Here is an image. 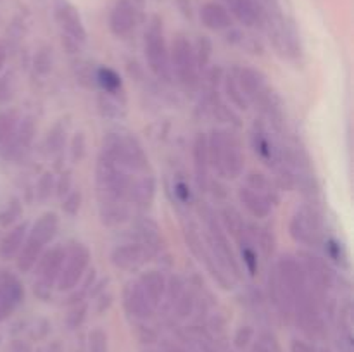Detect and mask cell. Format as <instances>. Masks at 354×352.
I'll return each instance as SVG.
<instances>
[{"instance_id":"cell-1","label":"cell","mask_w":354,"mask_h":352,"mask_svg":"<svg viewBox=\"0 0 354 352\" xmlns=\"http://www.w3.org/2000/svg\"><path fill=\"white\" fill-rule=\"evenodd\" d=\"M95 179L100 207L123 206L124 200L130 197L133 179L128 175V168L114 152L104 147L97 161Z\"/></svg>"},{"instance_id":"cell-2","label":"cell","mask_w":354,"mask_h":352,"mask_svg":"<svg viewBox=\"0 0 354 352\" xmlns=\"http://www.w3.org/2000/svg\"><path fill=\"white\" fill-rule=\"evenodd\" d=\"M207 141V159L223 178H237L244 171V150L239 137L227 130H213Z\"/></svg>"},{"instance_id":"cell-3","label":"cell","mask_w":354,"mask_h":352,"mask_svg":"<svg viewBox=\"0 0 354 352\" xmlns=\"http://www.w3.org/2000/svg\"><path fill=\"white\" fill-rule=\"evenodd\" d=\"M57 228L59 217L55 213H45L33 224V228L28 233L26 240H24L23 247H21L19 254H17V268H19V271H31V268L40 261L45 245L55 237Z\"/></svg>"},{"instance_id":"cell-4","label":"cell","mask_w":354,"mask_h":352,"mask_svg":"<svg viewBox=\"0 0 354 352\" xmlns=\"http://www.w3.org/2000/svg\"><path fill=\"white\" fill-rule=\"evenodd\" d=\"M171 71L176 72L180 83L190 90H196L199 86V66H197L196 54H194V45L189 38L183 35H176L171 45Z\"/></svg>"},{"instance_id":"cell-5","label":"cell","mask_w":354,"mask_h":352,"mask_svg":"<svg viewBox=\"0 0 354 352\" xmlns=\"http://www.w3.org/2000/svg\"><path fill=\"white\" fill-rule=\"evenodd\" d=\"M145 59L158 78L168 81L171 78V62H169V50L162 35V24L158 17H154L145 33Z\"/></svg>"},{"instance_id":"cell-6","label":"cell","mask_w":354,"mask_h":352,"mask_svg":"<svg viewBox=\"0 0 354 352\" xmlns=\"http://www.w3.org/2000/svg\"><path fill=\"white\" fill-rule=\"evenodd\" d=\"M203 217L207 224V244H209L214 257L218 259V264L223 266V268L227 269V271H230L234 276H241V264H239L237 257H235L234 251H232L230 242H228L227 233H225L220 221L216 219L213 211L207 209V207L206 211H204ZM216 259H214V261H216Z\"/></svg>"},{"instance_id":"cell-7","label":"cell","mask_w":354,"mask_h":352,"mask_svg":"<svg viewBox=\"0 0 354 352\" xmlns=\"http://www.w3.org/2000/svg\"><path fill=\"white\" fill-rule=\"evenodd\" d=\"M90 262V251L83 244H75L66 248L64 261H62L61 273L57 276L59 290H71L82 282Z\"/></svg>"},{"instance_id":"cell-8","label":"cell","mask_w":354,"mask_h":352,"mask_svg":"<svg viewBox=\"0 0 354 352\" xmlns=\"http://www.w3.org/2000/svg\"><path fill=\"white\" fill-rule=\"evenodd\" d=\"M289 230L294 240L308 247H315L322 242V219L310 207H303L294 214Z\"/></svg>"},{"instance_id":"cell-9","label":"cell","mask_w":354,"mask_h":352,"mask_svg":"<svg viewBox=\"0 0 354 352\" xmlns=\"http://www.w3.org/2000/svg\"><path fill=\"white\" fill-rule=\"evenodd\" d=\"M24 289L16 276L3 273L0 275V321L7 320L23 302Z\"/></svg>"},{"instance_id":"cell-10","label":"cell","mask_w":354,"mask_h":352,"mask_svg":"<svg viewBox=\"0 0 354 352\" xmlns=\"http://www.w3.org/2000/svg\"><path fill=\"white\" fill-rule=\"evenodd\" d=\"M123 306L130 316L137 320H147L154 313V307L149 302L147 295L138 282H128L123 289Z\"/></svg>"},{"instance_id":"cell-11","label":"cell","mask_w":354,"mask_h":352,"mask_svg":"<svg viewBox=\"0 0 354 352\" xmlns=\"http://www.w3.org/2000/svg\"><path fill=\"white\" fill-rule=\"evenodd\" d=\"M149 259V251L142 244H124L111 252V261L123 271H137Z\"/></svg>"},{"instance_id":"cell-12","label":"cell","mask_w":354,"mask_h":352,"mask_svg":"<svg viewBox=\"0 0 354 352\" xmlns=\"http://www.w3.org/2000/svg\"><path fill=\"white\" fill-rule=\"evenodd\" d=\"M137 24V10L131 0H118L109 16V28L116 37L124 38Z\"/></svg>"},{"instance_id":"cell-13","label":"cell","mask_w":354,"mask_h":352,"mask_svg":"<svg viewBox=\"0 0 354 352\" xmlns=\"http://www.w3.org/2000/svg\"><path fill=\"white\" fill-rule=\"evenodd\" d=\"M252 147H254L256 154L259 155L263 162L270 168H279L280 164L286 166L289 157L286 155L283 148H280L272 138L268 137V133H265L263 130H258L252 133Z\"/></svg>"},{"instance_id":"cell-14","label":"cell","mask_w":354,"mask_h":352,"mask_svg":"<svg viewBox=\"0 0 354 352\" xmlns=\"http://www.w3.org/2000/svg\"><path fill=\"white\" fill-rule=\"evenodd\" d=\"M55 19H57L59 26L76 41H83L86 38L85 26H83L82 19H80V14L76 12V9L69 3H59L57 9H55Z\"/></svg>"},{"instance_id":"cell-15","label":"cell","mask_w":354,"mask_h":352,"mask_svg":"<svg viewBox=\"0 0 354 352\" xmlns=\"http://www.w3.org/2000/svg\"><path fill=\"white\" fill-rule=\"evenodd\" d=\"M66 248L64 247H54L44 255L40 261V269H38V278L44 286H52V283L57 282V276L61 273L62 261H64Z\"/></svg>"},{"instance_id":"cell-16","label":"cell","mask_w":354,"mask_h":352,"mask_svg":"<svg viewBox=\"0 0 354 352\" xmlns=\"http://www.w3.org/2000/svg\"><path fill=\"white\" fill-rule=\"evenodd\" d=\"M230 16L237 17L245 26H256L261 21V10L256 0H223Z\"/></svg>"},{"instance_id":"cell-17","label":"cell","mask_w":354,"mask_h":352,"mask_svg":"<svg viewBox=\"0 0 354 352\" xmlns=\"http://www.w3.org/2000/svg\"><path fill=\"white\" fill-rule=\"evenodd\" d=\"M201 21L206 28L214 31H223L232 26V16L223 3L207 2L201 9Z\"/></svg>"},{"instance_id":"cell-18","label":"cell","mask_w":354,"mask_h":352,"mask_svg":"<svg viewBox=\"0 0 354 352\" xmlns=\"http://www.w3.org/2000/svg\"><path fill=\"white\" fill-rule=\"evenodd\" d=\"M239 199H241L242 206L248 209V213L251 216L258 217V219L268 217L270 213H272V202L265 195L252 190L251 186H242L239 190Z\"/></svg>"},{"instance_id":"cell-19","label":"cell","mask_w":354,"mask_h":352,"mask_svg":"<svg viewBox=\"0 0 354 352\" xmlns=\"http://www.w3.org/2000/svg\"><path fill=\"white\" fill-rule=\"evenodd\" d=\"M137 282L140 283L142 290H144L145 295H147L149 302H151L152 307L156 309V307L161 304L162 297H165L166 293V289H168V285H166V278L162 276V273L147 271L144 273Z\"/></svg>"},{"instance_id":"cell-20","label":"cell","mask_w":354,"mask_h":352,"mask_svg":"<svg viewBox=\"0 0 354 352\" xmlns=\"http://www.w3.org/2000/svg\"><path fill=\"white\" fill-rule=\"evenodd\" d=\"M207 164H209V159H207V141L206 137L199 133L196 137V141H194V166H196L197 183H199L201 188H206L207 185Z\"/></svg>"},{"instance_id":"cell-21","label":"cell","mask_w":354,"mask_h":352,"mask_svg":"<svg viewBox=\"0 0 354 352\" xmlns=\"http://www.w3.org/2000/svg\"><path fill=\"white\" fill-rule=\"evenodd\" d=\"M24 237H26V224H17L16 228L9 231L0 242V257L2 259H12L14 255L19 254L21 247L24 244Z\"/></svg>"},{"instance_id":"cell-22","label":"cell","mask_w":354,"mask_h":352,"mask_svg":"<svg viewBox=\"0 0 354 352\" xmlns=\"http://www.w3.org/2000/svg\"><path fill=\"white\" fill-rule=\"evenodd\" d=\"M154 178L152 176H145L140 182L131 183L130 188V199L133 200L135 206L138 207H149L152 199H154Z\"/></svg>"},{"instance_id":"cell-23","label":"cell","mask_w":354,"mask_h":352,"mask_svg":"<svg viewBox=\"0 0 354 352\" xmlns=\"http://www.w3.org/2000/svg\"><path fill=\"white\" fill-rule=\"evenodd\" d=\"M138 235L142 238V245H144L147 251H158L161 247V235H159V228L154 221L144 219L142 223H138L137 226Z\"/></svg>"},{"instance_id":"cell-24","label":"cell","mask_w":354,"mask_h":352,"mask_svg":"<svg viewBox=\"0 0 354 352\" xmlns=\"http://www.w3.org/2000/svg\"><path fill=\"white\" fill-rule=\"evenodd\" d=\"M17 130V114L14 110L0 113V144H9Z\"/></svg>"},{"instance_id":"cell-25","label":"cell","mask_w":354,"mask_h":352,"mask_svg":"<svg viewBox=\"0 0 354 352\" xmlns=\"http://www.w3.org/2000/svg\"><path fill=\"white\" fill-rule=\"evenodd\" d=\"M97 79H99L100 86L104 90H107L109 93L116 95L121 90V78L118 76V72L111 68H100L97 71Z\"/></svg>"},{"instance_id":"cell-26","label":"cell","mask_w":354,"mask_h":352,"mask_svg":"<svg viewBox=\"0 0 354 352\" xmlns=\"http://www.w3.org/2000/svg\"><path fill=\"white\" fill-rule=\"evenodd\" d=\"M225 90H227L228 99H230L232 102L239 107V109H248V99H245L244 93H242L241 86H239L235 76L228 75L227 78H225Z\"/></svg>"},{"instance_id":"cell-27","label":"cell","mask_w":354,"mask_h":352,"mask_svg":"<svg viewBox=\"0 0 354 352\" xmlns=\"http://www.w3.org/2000/svg\"><path fill=\"white\" fill-rule=\"evenodd\" d=\"M252 352H282V349H280L275 335L270 333V331H263V333L258 335V340H256Z\"/></svg>"},{"instance_id":"cell-28","label":"cell","mask_w":354,"mask_h":352,"mask_svg":"<svg viewBox=\"0 0 354 352\" xmlns=\"http://www.w3.org/2000/svg\"><path fill=\"white\" fill-rule=\"evenodd\" d=\"M211 50H213V47H211L209 38L199 37L197 45L194 47V54H196V61H197V66H199V69L206 68V64L211 59Z\"/></svg>"},{"instance_id":"cell-29","label":"cell","mask_w":354,"mask_h":352,"mask_svg":"<svg viewBox=\"0 0 354 352\" xmlns=\"http://www.w3.org/2000/svg\"><path fill=\"white\" fill-rule=\"evenodd\" d=\"M90 352H107V333L102 328H95L88 335Z\"/></svg>"},{"instance_id":"cell-30","label":"cell","mask_w":354,"mask_h":352,"mask_svg":"<svg viewBox=\"0 0 354 352\" xmlns=\"http://www.w3.org/2000/svg\"><path fill=\"white\" fill-rule=\"evenodd\" d=\"M64 135H66V130L61 126V124H55V126L48 131V137H47L48 152L61 150V147L64 145Z\"/></svg>"},{"instance_id":"cell-31","label":"cell","mask_w":354,"mask_h":352,"mask_svg":"<svg viewBox=\"0 0 354 352\" xmlns=\"http://www.w3.org/2000/svg\"><path fill=\"white\" fill-rule=\"evenodd\" d=\"M80 207H82V192L75 190V192L68 193L64 199V204H62L64 213L69 214V216H75V214H78Z\"/></svg>"},{"instance_id":"cell-32","label":"cell","mask_w":354,"mask_h":352,"mask_svg":"<svg viewBox=\"0 0 354 352\" xmlns=\"http://www.w3.org/2000/svg\"><path fill=\"white\" fill-rule=\"evenodd\" d=\"M252 337H254V330H252V326H241L237 330V333H235V347L237 349H245L249 345V342L252 340Z\"/></svg>"},{"instance_id":"cell-33","label":"cell","mask_w":354,"mask_h":352,"mask_svg":"<svg viewBox=\"0 0 354 352\" xmlns=\"http://www.w3.org/2000/svg\"><path fill=\"white\" fill-rule=\"evenodd\" d=\"M14 92V81H12V76L6 75L0 78V104H6L9 102L10 97H12Z\"/></svg>"},{"instance_id":"cell-34","label":"cell","mask_w":354,"mask_h":352,"mask_svg":"<svg viewBox=\"0 0 354 352\" xmlns=\"http://www.w3.org/2000/svg\"><path fill=\"white\" fill-rule=\"evenodd\" d=\"M35 69L41 75H47L52 69V55L47 50H41L35 59Z\"/></svg>"},{"instance_id":"cell-35","label":"cell","mask_w":354,"mask_h":352,"mask_svg":"<svg viewBox=\"0 0 354 352\" xmlns=\"http://www.w3.org/2000/svg\"><path fill=\"white\" fill-rule=\"evenodd\" d=\"M52 188H54V178H52L50 173H45L40 182H38V197L45 200L52 193Z\"/></svg>"},{"instance_id":"cell-36","label":"cell","mask_w":354,"mask_h":352,"mask_svg":"<svg viewBox=\"0 0 354 352\" xmlns=\"http://www.w3.org/2000/svg\"><path fill=\"white\" fill-rule=\"evenodd\" d=\"M176 311L182 317H187L194 311V299L190 293H183L178 300V306H176Z\"/></svg>"},{"instance_id":"cell-37","label":"cell","mask_w":354,"mask_h":352,"mask_svg":"<svg viewBox=\"0 0 354 352\" xmlns=\"http://www.w3.org/2000/svg\"><path fill=\"white\" fill-rule=\"evenodd\" d=\"M83 320H85V307H83V306H76L75 309H73L71 313H69V316H68L69 328L80 326V324L83 323Z\"/></svg>"},{"instance_id":"cell-38","label":"cell","mask_w":354,"mask_h":352,"mask_svg":"<svg viewBox=\"0 0 354 352\" xmlns=\"http://www.w3.org/2000/svg\"><path fill=\"white\" fill-rule=\"evenodd\" d=\"M83 154H85V137H83V133H78L75 137V147H73V157L76 159H82Z\"/></svg>"},{"instance_id":"cell-39","label":"cell","mask_w":354,"mask_h":352,"mask_svg":"<svg viewBox=\"0 0 354 352\" xmlns=\"http://www.w3.org/2000/svg\"><path fill=\"white\" fill-rule=\"evenodd\" d=\"M290 352H317V351H315L308 342L296 338V340H292V344H290Z\"/></svg>"},{"instance_id":"cell-40","label":"cell","mask_w":354,"mask_h":352,"mask_svg":"<svg viewBox=\"0 0 354 352\" xmlns=\"http://www.w3.org/2000/svg\"><path fill=\"white\" fill-rule=\"evenodd\" d=\"M10 351L12 352H31V347L23 340H16L10 345Z\"/></svg>"},{"instance_id":"cell-41","label":"cell","mask_w":354,"mask_h":352,"mask_svg":"<svg viewBox=\"0 0 354 352\" xmlns=\"http://www.w3.org/2000/svg\"><path fill=\"white\" fill-rule=\"evenodd\" d=\"M176 193H178V197L182 200H187V199H190V192H189V188H187V185L185 183H178V185H176Z\"/></svg>"},{"instance_id":"cell-42","label":"cell","mask_w":354,"mask_h":352,"mask_svg":"<svg viewBox=\"0 0 354 352\" xmlns=\"http://www.w3.org/2000/svg\"><path fill=\"white\" fill-rule=\"evenodd\" d=\"M69 186H71V176L66 175V182H64V178H61V182H59L57 188H59V192H61V193H68Z\"/></svg>"},{"instance_id":"cell-43","label":"cell","mask_w":354,"mask_h":352,"mask_svg":"<svg viewBox=\"0 0 354 352\" xmlns=\"http://www.w3.org/2000/svg\"><path fill=\"white\" fill-rule=\"evenodd\" d=\"M6 59H7V54H6V48H3V45L0 43V71H2L3 64H6Z\"/></svg>"},{"instance_id":"cell-44","label":"cell","mask_w":354,"mask_h":352,"mask_svg":"<svg viewBox=\"0 0 354 352\" xmlns=\"http://www.w3.org/2000/svg\"><path fill=\"white\" fill-rule=\"evenodd\" d=\"M320 352H330V351H328V349H322Z\"/></svg>"},{"instance_id":"cell-45","label":"cell","mask_w":354,"mask_h":352,"mask_svg":"<svg viewBox=\"0 0 354 352\" xmlns=\"http://www.w3.org/2000/svg\"><path fill=\"white\" fill-rule=\"evenodd\" d=\"M266 2H268V0H266Z\"/></svg>"}]
</instances>
